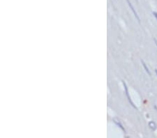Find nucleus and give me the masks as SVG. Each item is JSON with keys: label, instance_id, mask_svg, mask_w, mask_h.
Wrapping results in <instances>:
<instances>
[{"label": "nucleus", "instance_id": "obj_1", "mask_svg": "<svg viewBox=\"0 0 157 138\" xmlns=\"http://www.w3.org/2000/svg\"><path fill=\"white\" fill-rule=\"evenodd\" d=\"M122 83H123V85H124V90H125V92H126V96H127V98H128V100H129V103H130V104H131V105L133 107V108H134L135 109H138L137 108V107L134 105V103H133V101H131V97H130V96H129V89H128V87H127V86H126V84L124 82V81L122 80Z\"/></svg>", "mask_w": 157, "mask_h": 138}, {"label": "nucleus", "instance_id": "obj_2", "mask_svg": "<svg viewBox=\"0 0 157 138\" xmlns=\"http://www.w3.org/2000/svg\"><path fill=\"white\" fill-rule=\"evenodd\" d=\"M126 1H127V3H128V4H129V7L131 8V10L133 11V14H134V15H135V17H136V19L138 20V21L140 22V17H139V16H138V13H137V12L136 11V10L134 9V8H133V5L131 4V2L129 0H126Z\"/></svg>", "mask_w": 157, "mask_h": 138}, {"label": "nucleus", "instance_id": "obj_3", "mask_svg": "<svg viewBox=\"0 0 157 138\" xmlns=\"http://www.w3.org/2000/svg\"><path fill=\"white\" fill-rule=\"evenodd\" d=\"M141 63H142V64H143V67L144 68H145V71L147 72V73L150 76H151V72L150 71V69L148 68V67L147 66V65H146V64L145 63V61H144L143 60H141Z\"/></svg>", "mask_w": 157, "mask_h": 138}, {"label": "nucleus", "instance_id": "obj_4", "mask_svg": "<svg viewBox=\"0 0 157 138\" xmlns=\"http://www.w3.org/2000/svg\"><path fill=\"white\" fill-rule=\"evenodd\" d=\"M148 125H149L150 128L152 130L155 131V130L157 129V124H155V122H154V121H150Z\"/></svg>", "mask_w": 157, "mask_h": 138}, {"label": "nucleus", "instance_id": "obj_5", "mask_svg": "<svg viewBox=\"0 0 157 138\" xmlns=\"http://www.w3.org/2000/svg\"><path fill=\"white\" fill-rule=\"evenodd\" d=\"M115 124H116L117 125V126H119V127H120V128H121L122 130V131H124L125 132V129H124V128L123 126H122V125L120 123H118V122H116V121H115Z\"/></svg>", "mask_w": 157, "mask_h": 138}, {"label": "nucleus", "instance_id": "obj_6", "mask_svg": "<svg viewBox=\"0 0 157 138\" xmlns=\"http://www.w3.org/2000/svg\"><path fill=\"white\" fill-rule=\"evenodd\" d=\"M152 14H153V15H154V17H155V18H156V19H157V12L153 11V12H152Z\"/></svg>", "mask_w": 157, "mask_h": 138}, {"label": "nucleus", "instance_id": "obj_7", "mask_svg": "<svg viewBox=\"0 0 157 138\" xmlns=\"http://www.w3.org/2000/svg\"><path fill=\"white\" fill-rule=\"evenodd\" d=\"M154 42H155V44H156V45L157 46V39L155 38H154Z\"/></svg>", "mask_w": 157, "mask_h": 138}, {"label": "nucleus", "instance_id": "obj_8", "mask_svg": "<svg viewBox=\"0 0 157 138\" xmlns=\"http://www.w3.org/2000/svg\"><path fill=\"white\" fill-rule=\"evenodd\" d=\"M155 73H156V74L157 75V69H155Z\"/></svg>", "mask_w": 157, "mask_h": 138}]
</instances>
